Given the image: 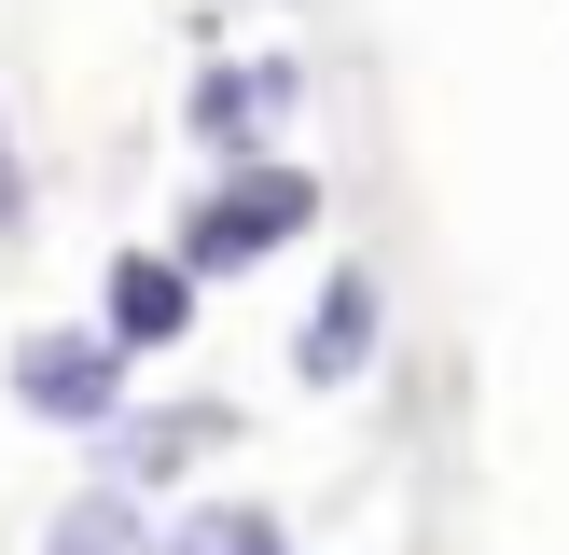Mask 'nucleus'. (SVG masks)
<instances>
[{
	"mask_svg": "<svg viewBox=\"0 0 569 555\" xmlns=\"http://www.w3.org/2000/svg\"><path fill=\"white\" fill-rule=\"evenodd\" d=\"M306 222H320V181H306V167H222L209 194H194L181 209V264L194 278H237V264H264V250H292Z\"/></svg>",
	"mask_w": 569,
	"mask_h": 555,
	"instance_id": "1",
	"label": "nucleus"
},
{
	"mask_svg": "<svg viewBox=\"0 0 569 555\" xmlns=\"http://www.w3.org/2000/svg\"><path fill=\"white\" fill-rule=\"evenodd\" d=\"M14 403L42 416V431H111V416H126V333H83V320L28 333L14 347Z\"/></svg>",
	"mask_w": 569,
	"mask_h": 555,
	"instance_id": "2",
	"label": "nucleus"
},
{
	"mask_svg": "<svg viewBox=\"0 0 569 555\" xmlns=\"http://www.w3.org/2000/svg\"><path fill=\"white\" fill-rule=\"evenodd\" d=\"M376 320H389L376 278L333 264V278H320V305H306V333H292V375H306V389H348L361 361H376Z\"/></svg>",
	"mask_w": 569,
	"mask_h": 555,
	"instance_id": "3",
	"label": "nucleus"
},
{
	"mask_svg": "<svg viewBox=\"0 0 569 555\" xmlns=\"http://www.w3.org/2000/svg\"><path fill=\"white\" fill-rule=\"evenodd\" d=\"M278 111H292V70H278V56H237V70L194 83V139L237 153V167H264V125H278Z\"/></svg>",
	"mask_w": 569,
	"mask_h": 555,
	"instance_id": "4",
	"label": "nucleus"
},
{
	"mask_svg": "<svg viewBox=\"0 0 569 555\" xmlns=\"http://www.w3.org/2000/svg\"><path fill=\"white\" fill-rule=\"evenodd\" d=\"M98 333H126V347H181V333H194V264H181V250H126Z\"/></svg>",
	"mask_w": 569,
	"mask_h": 555,
	"instance_id": "5",
	"label": "nucleus"
},
{
	"mask_svg": "<svg viewBox=\"0 0 569 555\" xmlns=\"http://www.w3.org/2000/svg\"><path fill=\"white\" fill-rule=\"evenodd\" d=\"M167 555H292V542H278V514H264V500H209V514H181V527H167Z\"/></svg>",
	"mask_w": 569,
	"mask_h": 555,
	"instance_id": "6",
	"label": "nucleus"
},
{
	"mask_svg": "<svg viewBox=\"0 0 569 555\" xmlns=\"http://www.w3.org/2000/svg\"><path fill=\"white\" fill-rule=\"evenodd\" d=\"M42 555H139V514H126V500H70Z\"/></svg>",
	"mask_w": 569,
	"mask_h": 555,
	"instance_id": "7",
	"label": "nucleus"
},
{
	"mask_svg": "<svg viewBox=\"0 0 569 555\" xmlns=\"http://www.w3.org/2000/svg\"><path fill=\"white\" fill-rule=\"evenodd\" d=\"M222 431H237L222 403H167V431H139V472H181L194 444H222Z\"/></svg>",
	"mask_w": 569,
	"mask_h": 555,
	"instance_id": "8",
	"label": "nucleus"
},
{
	"mask_svg": "<svg viewBox=\"0 0 569 555\" xmlns=\"http://www.w3.org/2000/svg\"><path fill=\"white\" fill-rule=\"evenodd\" d=\"M28 209V181H14V139H0V222H14Z\"/></svg>",
	"mask_w": 569,
	"mask_h": 555,
	"instance_id": "9",
	"label": "nucleus"
}]
</instances>
